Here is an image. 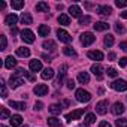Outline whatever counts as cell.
Instances as JSON below:
<instances>
[{"label": "cell", "mask_w": 127, "mask_h": 127, "mask_svg": "<svg viewBox=\"0 0 127 127\" xmlns=\"http://www.w3.org/2000/svg\"><path fill=\"white\" fill-rule=\"evenodd\" d=\"M75 96H76V100L81 102V103H87V102L91 100V94L87 90H84V88H78L76 93H75Z\"/></svg>", "instance_id": "6da1fadb"}, {"label": "cell", "mask_w": 127, "mask_h": 127, "mask_svg": "<svg viewBox=\"0 0 127 127\" xmlns=\"http://www.w3.org/2000/svg\"><path fill=\"white\" fill-rule=\"evenodd\" d=\"M94 40H96V36H94L93 33H90V32H85V33H82V34H81V43H82L84 46L91 45Z\"/></svg>", "instance_id": "7a4b0ae2"}, {"label": "cell", "mask_w": 127, "mask_h": 127, "mask_svg": "<svg viewBox=\"0 0 127 127\" xmlns=\"http://www.w3.org/2000/svg\"><path fill=\"white\" fill-rule=\"evenodd\" d=\"M57 37H58V40L63 42V43L72 42V36H70L66 30H63V29H58V30H57Z\"/></svg>", "instance_id": "3957f363"}, {"label": "cell", "mask_w": 127, "mask_h": 127, "mask_svg": "<svg viewBox=\"0 0 127 127\" xmlns=\"http://www.w3.org/2000/svg\"><path fill=\"white\" fill-rule=\"evenodd\" d=\"M21 39L26 43H33L34 42V33L29 29H24V30H21Z\"/></svg>", "instance_id": "277c9868"}, {"label": "cell", "mask_w": 127, "mask_h": 127, "mask_svg": "<svg viewBox=\"0 0 127 127\" xmlns=\"http://www.w3.org/2000/svg\"><path fill=\"white\" fill-rule=\"evenodd\" d=\"M111 87L115 91H126L127 90V81H124V79H115L114 82H111Z\"/></svg>", "instance_id": "5b68a950"}, {"label": "cell", "mask_w": 127, "mask_h": 127, "mask_svg": "<svg viewBox=\"0 0 127 127\" xmlns=\"http://www.w3.org/2000/svg\"><path fill=\"white\" fill-rule=\"evenodd\" d=\"M108 106H109V102L108 100H100L97 105H96V112L100 114V115H105L108 112Z\"/></svg>", "instance_id": "8992f818"}, {"label": "cell", "mask_w": 127, "mask_h": 127, "mask_svg": "<svg viewBox=\"0 0 127 127\" xmlns=\"http://www.w3.org/2000/svg\"><path fill=\"white\" fill-rule=\"evenodd\" d=\"M82 115H84V109H75V111H72V112H69V114L66 115V120H67V121L79 120Z\"/></svg>", "instance_id": "52a82bcc"}, {"label": "cell", "mask_w": 127, "mask_h": 127, "mask_svg": "<svg viewBox=\"0 0 127 127\" xmlns=\"http://www.w3.org/2000/svg\"><path fill=\"white\" fill-rule=\"evenodd\" d=\"M91 72H93V75L97 79H102L103 78V67H102V64H99V63H96V64L91 66Z\"/></svg>", "instance_id": "ba28073f"}, {"label": "cell", "mask_w": 127, "mask_h": 127, "mask_svg": "<svg viewBox=\"0 0 127 127\" xmlns=\"http://www.w3.org/2000/svg\"><path fill=\"white\" fill-rule=\"evenodd\" d=\"M33 93H34L36 96H45V94H48V85H45V84H37V85L33 88Z\"/></svg>", "instance_id": "9c48e42d"}, {"label": "cell", "mask_w": 127, "mask_h": 127, "mask_svg": "<svg viewBox=\"0 0 127 127\" xmlns=\"http://www.w3.org/2000/svg\"><path fill=\"white\" fill-rule=\"evenodd\" d=\"M21 84H24V81H23L21 76H15V75L11 76V79H9V87L11 88H18Z\"/></svg>", "instance_id": "30bf717a"}, {"label": "cell", "mask_w": 127, "mask_h": 127, "mask_svg": "<svg viewBox=\"0 0 127 127\" xmlns=\"http://www.w3.org/2000/svg\"><path fill=\"white\" fill-rule=\"evenodd\" d=\"M88 58L94 60V61H102L103 60V52L102 51H88Z\"/></svg>", "instance_id": "8fae6325"}, {"label": "cell", "mask_w": 127, "mask_h": 127, "mask_svg": "<svg viewBox=\"0 0 127 127\" xmlns=\"http://www.w3.org/2000/svg\"><path fill=\"white\" fill-rule=\"evenodd\" d=\"M32 72H40L42 70V63L40 60H30V64H29Z\"/></svg>", "instance_id": "7c38bea8"}, {"label": "cell", "mask_w": 127, "mask_h": 127, "mask_svg": "<svg viewBox=\"0 0 127 127\" xmlns=\"http://www.w3.org/2000/svg\"><path fill=\"white\" fill-rule=\"evenodd\" d=\"M97 11H99V15L100 17H109L111 12H112V8L108 6V5H103V6H99Z\"/></svg>", "instance_id": "4fadbf2b"}, {"label": "cell", "mask_w": 127, "mask_h": 127, "mask_svg": "<svg viewBox=\"0 0 127 127\" xmlns=\"http://www.w3.org/2000/svg\"><path fill=\"white\" fill-rule=\"evenodd\" d=\"M112 114L114 115H121L123 112H124V105L123 103H120V102H115L114 105H112Z\"/></svg>", "instance_id": "5bb4252c"}, {"label": "cell", "mask_w": 127, "mask_h": 127, "mask_svg": "<svg viewBox=\"0 0 127 127\" xmlns=\"http://www.w3.org/2000/svg\"><path fill=\"white\" fill-rule=\"evenodd\" d=\"M9 121H11V126H12V127H20V126L23 124V117L18 115V114H15V115H12V117L9 118Z\"/></svg>", "instance_id": "9a60e30c"}, {"label": "cell", "mask_w": 127, "mask_h": 127, "mask_svg": "<svg viewBox=\"0 0 127 127\" xmlns=\"http://www.w3.org/2000/svg\"><path fill=\"white\" fill-rule=\"evenodd\" d=\"M15 66H17V60H15V57L8 55V57L5 58V67H6V69H14Z\"/></svg>", "instance_id": "2e32d148"}, {"label": "cell", "mask_w": 127, "mask_h": 127, "mask_svg": "<svg viewBox=\"0 0 127 127\" xmlns=\"http://www.w3.org/2000/svg\"><path fill=\"white\" fill-rule=\"evenodd\" d=\"M5 23H6L8 26H12V27H14V26L18 23V17H17L15 14H9V15L5 18Z\"/></svg>", "instance_id": "e0dca14e"}, {"label": "cell", "mask_w": 127, "mask_h": 127, "mask_svg": "<svg viewBox=\"0 0 127 127\" xmlns=\"http://www.w3.org/2000/svg\"><path fill=\"white\" fill-rule=\"evenodd\" d=\"M93 27H94L96 32H105V30L109 29V24H108V23H103V21H99V23L93 24Z\"/></svg>", "instance_id": "ac0fdd59"}, {"label": "cell", "mask_w": 127, "mask_h": 127, "mask_svg": "<svg viewBox=\"0 0 127 127\" xmlns=\"http://www.w3.org/2000/svg\"><path fill=\"white\" fill-rule=\"evenodd\" d=\"M61 109H63V105H60V103H54V105L49 106V112L52 115H60L61 114Z\"/></svg>", "instance_id": "d6986e66"}, {"label": "cell", "mask_w": 127, "mask_h": 127, "mask_svg": "<svg viewBox=\"0 0 127 127\" xmlns=\"http://www.w3.org/2000/svg\"><path fill=\"white\" fill-rule=\"evenodd\" d=\"M54 69H51V67H46V69H43V72H42V79H51V78H54Z\"/></svg>", "instance_id": "ffe728a7"}, {"label": "cell", "mask_w": 127, "mask_h": 127, "mask_svg": "<svg viewBox=\"0 0 127 127\" xmlns=\"http://www.w3.org/2000/svg\"><path fill=\"white\" fill-rule=\"evenodd\" d=\"M9 106L14 108V109H18V111H24V109H26V103H24V102H15V100H11V102H9Z\"/></svg>", "instance_id": "44dd1931"}, {"label": "cell", "mask_w": 127, "mask_h": 127, "mask_svg": "<svg viewBox=\"0 0 127 127\" xmlns=\"http://www.w3.org/2000/svg\"><path fill=\"white\" fill-rule=\"evenodd\" d=\"M69 14H70L72 17L81 18V8H79V6H76V5H73V6H70V8H69Z\"/></svg>", "instance_id": "7402d4cb"}, {"label": "cell", "mask_w": 127, "mask_h": 127, "mask_svg": "<svg viewBox=\"0 0 127 127\" xmlns=\"http://www.w3.org/2000/svg\"><path fill=\"white\" fill-rule=\"evenodd\" d=\"M20 20H21V23L23 24H26V26H29V24H32V15L29 14V12H23L21 14V17H20Z\"/></svg>", "instance_id": "603a6c76"}, {"label": "cell", "mask_w": 127, "mask_h": 127, "mask_svg": "<svg viewBox=\"0 0 127 127\" xmlns=\"http://www.w3.org/2000/svg\"><path fill=\"white\" fill-rule=\"evenodd\" d=\"M58 24H61V26H69V24H70L69 15H66V14H60V17H58Z\"/></svg>", "instance_id": "cb8c5ba5"}, {"label": "cell", "mask_w": 127, "mask_h": 127, "mask_svg": "<svg viewBox=\"0 0 127 127\" xmlns=\"http://www.w3.org/2000/svg\"><path fill=\"white\" fill-rule=\"evenodd\" d=\"M49 32H51V29L48 27V26H45V24H42V26H39V29H37V33H39V36H48L49 34Z\"/></svg>", "instance_id": "d4e9b609"}, {"label": "cell", "mask_w": 127, "mask_h": 127, "mask_svg": "<svg viewBox=\"0 0 127 127\" xmlns=\"http://www.w3.org/2000/svg\"><path fill=\"white\" fill-rule=\"evenodd\" d=\"M78 81H79L81 84H88V82H90V75H88L87 72H79Z\"/></svg>", "instance_id": "484cf974"}, {"label": "cell", "mask_w": 127, "mask_h": 127, "mask_svg": "<svg viewBox=\"0 0 127 127\" xmlns=\"http://www.w3.org/2000/svg\"><path fill=\"white\" fill-rule=\"evenodd\" d=\"M36 11L37 12H48L49 11V6L45 2H39V3H36Z\"/></svg>", "instance_id": "4316f807"}, {"label": "cell", "mask_w": 127, "mask_h": 127, "mask_svg": "<svg viewBox=\"0 0 127 127\" xmlns=\"http://www.w3.org/2000/svg\"><path fill=\"white\" fill-rule=\"evenodd\" d=\"M42 46H43L45 49H48V51H54L57 45H55V42H54V40H49V39H48V40H43Z\"/></svg>", "instance_id": "83f0119b"}, {"label": "cell", "mask_w": 127, "mask_h": 127, "mask_svg": "<svg viewBox=\"0 0 127 127\" xmlns=\"http://www.w3.org/2000/svg\"><path fill=\"white\" fill-rule=\"evenodd\" d=\"M17 55H18V57H29V55H30V49L26 48V46L17 48Z\"/></svg>", "instance_id": "f1b7e54d"}, {"label": "cell", "mask_w": 127, "mask_h": 127, "mask_svg": "<svg viewBox=\"0 0 127 127\" xmlns=\"http://www.w3.org/2000/svg\"><path fill=\"white\" fill-rule=\"evenodd\" d=\"M11 6H12V9L20 11V9L24 8V2H23V0H12V2H11Z\"/></svg>", "instance_id": "f546056e"}, {"label": "cell", "mask_w": 127, "mask_h": 127, "mask_svg": "<svg viewBox=\"0 0 127 127\" xmlns=\"http://www.w3.org/2000/svg\"><path fill=\"white\" fill-rule=\"evenodd\" d=\"M21 76H26L29 81H32V82H34L36 81V76L33 75V73H30V72H27L26 69H21Z\"/></svg>", "instance_id": "4dcf8cb0"}, {"label": "cell", "mask_w": 127, "mask_h": 127, "mask_svg": "<svg viewBox=\"0 0 127 127\" xmlns=\"http://www.w3.org/2000/svg\"><path fill=\"white\" fill-rule=\"evenodd\" d=\"M48 126H51V127H60V126H61V123H60V120H58V118L51 117V118H48Z\"/></svg>", "instance_id": "1f68e13d"}, {"label": "cell", "mask_w": 127, "mask_h": 127, "mask_svg": "<svg viewBox=\"0 0 127 127\" xmlns=\"http://www.w3.org/2000/svg\"><path fill=\"white\" fill-rule=\"evenodd\" d=\"M63 52H64L66 55H69V57H75L76 55V51L72 46H64V48H63Z\"/></svg>", "instance_id": "d6a6232c"}, {"label": "cell", "mask_w": 127, "mask_h": 127, "mask_svg": "<svg viewBox=\"0 0 127 127\" xmlns=\"http://www.w3.org/2000/svg\"><path fill=\"white\" fill-rule=\"evenodd\" d=\"M96 121V114H87L85 115V124H93Z\"/></svg>", "instance_id": "836d02e7"}, {"label": "cell", "mask_w": 127, "mask_h": 127, "mask_svg": "<svg viewBox=\"0 0 127 127\" xmlns=\"http://www.w3.org/2000/svg\"><path fill=\"white\" fill-rule=\"evenodd\" d=\"M103 42H105V45H106L108 48H109V46H112V45H114V36H111V34L105 36V40H103Z\"/></svg>", "instance_id": "e575fe53"}, {"label": "cell", "mask_w": 127, "mask_h": 127, "mask_svg": "<svg viewBox=\"0 0 127 127\" xmlns=\"http://www.w3.org/2000/svg\"><path fill=\"white\" fill-rule=\"evenodd\" d=\"M115 126L117 127H127V120L126 118H118V120H115Z\"/></svg>", "instance_id": "d590c367"}, {"label": "cell", "mask_w": 127, "mask_h": 127, "mask_svg": "<svg viewBox=\"0 0 127 127\" xmlns=\"http://www.w3.org/2000/svg\"><path fill=\"white\" fill-rule=\"evenodd\" d=\"M0 88H2V97L6 99L8 97V90H6V85H5V81L3 79L0 81Z\"/></svg>", "instance_id": "8d00e7d4"}, {"label": "cell", "mask_w": 127, "mask_h": 127, "mask_svg": "<svg viewBox=\"0 0 127 127\" xmlns=\"http://www.w3.org/2000/svg\"><path fill=\"white\" fill-rule=\"evenodd\" d=\"M90 23H91V17H88V15L79 18V24H81V26H87V24H90Z\"/></svg>", "instance_id": "74e56055"}, {"label": "cell", "mask_w": 127, "mask_h": 127, "mask_svg": "<svg viewBox=\"0 0 127 127\" xmlns=\"http://www.w3.org/2000/svg\"><path fill=\"white\" fill-rule=\"evenodd\" d=\"M11 118V112L8 108H2V120H8Z\"/></svg>", "instance_id": "f35d334b"}, {"label": "cell", "mask_w": 127, "mask_h": 127, "mask_svg": "<svg viewBox=\"0 0 127 127\" xmlns=\"http://www.w3.org/2000/svg\"><path fill=\"white\" fill-rule=\"evenodd\" d=\"M117 75H118L117 69H114V67H109V69H108V76H111V78H117Z\"/></svg>", "instance_id": "ab89813d"}, {"label": "cell", "mask_w": 127, "mask_h": 127, "mask_svg": "<svg viewBox=\"0 0 127 127\" xmlns=\"http://www.w3.org/2000/svg\"><path fill=\"white\" fill-rule=\"evenodd\" d=\"M0 39H2V48H0V49H6V46H8L6 36H5V34H2V36H0Z\"/></svg>", "instance_id": "60d3db41"}, {"label": "cell", "mask_w": 127, "mask_h": 127, "mask_svg": "<svg viewBox=\"0 0 127 127\" xmlns=\"http://www.w3.org/2000/svg\"><path fill=\"white\" fill-rule=\"evenodd\" d=\"M118 63H120L121 67H126V66H127V57H121V58L118 60Z\"/></svg>", "instance_id": "b9f144b4"}, {"label": "cell", "mask_w": 127, "mask_h": 127, "mask_svg": "<svg viewBox=\"0 0 127 127\" xmlns=\"http://www.w3.org/2000/svg\"><path fill=\"white\" fill-rule=\"evenodd\" d=\"M115 30H117L118 33H123V32H124V27H123V24L117 23V24H115Z\"/></svg>", "instance_id": "7bdbcfd3"}, {"label": "cell", "mask_w": 127, "mask_h": 127, "mask_svg": "<svg viewBox=\"0 0 127 127\" xmlns=\"http://www.w3.org/2000/svg\"><path fill=\"white\" fill-rule=\"evenodd\" d=\"M67 88L69 90H73L75 88V81L73 79H67Z\"/></svg>", "instance_id": "ee69618b"}, {"label": "cell", "mask_w": 127, "mask_h": 127, "mask_svg": "<svg viewBox=\"0 0 127 127\" xmlns=\"http://www.w3.org/2000/svg\"><path fill=\"white\" fill-rule=\"evenodd\" d=\"M115 5H117L118 8H124V6H127V2H124V0H121V2H120V0H117Z\"/></svg>", "instance_id": "f6af8a7d"}, {"label": "cell", "mask_w": 127, "mask_h": 127, "mask_svg": "<svg viewBox=\"0 0 127 127\" xmlns=\"http://www.w3.org/2000/svg\"><path fill=\"white\" fill-rule=\"evenodd\" d=\"M42 108H43V103L42 102H36L34 103V111H40Z\"/></svg>", "instance_id": "bcb514c9"}, {"label": "cell", "mask_w": 127, "mask_h": 127, "mask_svg": "<svg viewBox=\"0 0 127 127\" xmlns=\"http://www.w3.org/2000/svg\"><path fill=\"white\" fill-rule=\"evenodd\" d=\"M99 127H111V124L108 121H100L99 123Z\"/></svg>", "instance_id": "7dc6e473"}, {"label": "cell", "mask_w": 127, "mask_h": 127, "mask_svg": "<svg viewBox=\"0 0 127 127\" xmlns=\"http://www.w3.org/2000/svg\"><path fill=\"white\" fill-rule=\"evenodd\" d=\"M120 48H121L123 51H127V40H124V42H121V43H120Z\"/></svg>", "instance_id": "c3c4849f"}, {"label": "cell", "mask_w": 127, "mask_h": 127, "mask_svg": "<svg viewBox=\"0 0 127 127\" xmlns=\"http://www.w3.org/2000/svg\"><path fill=\"white\" fill-rule=\"evenodd\" d=\"M108 58H109V60H115V54H114V52H109Z\"/></svg>", "instance_id": "681fc988"}, {"label": "cell", "mask_w": 127, "mask_h": 127, "mask_svg": "<svg viewBox=\"0 0 127 127\" xmlns=\"http://www.w3.org/2000/svg\"><path fill=\"white\" fill-rule=\"evenodd\" d=\"M120 15H121L123 18H127V11H124V12H120Z\"/></svg>", "instance_id": "f907efd6"}, {"label": "cell", "mask_w": 127, "mask_h": 127, "mask_svg": "<svg viewBox=\"0 0 127 127\" xmlns=\"http://www.w3.org/2000/svg\"><path fill=\"white\" fill-rule=\"evenodd\" d=\"M11 32H12V34H17V33H18V30H17L15 27H12V29H11Z\"/></svg>", "instance_id": "816d5d0a"}, {"label": "cell", "mask_w": 127, "mask_h": 127, "mask_svg": "<svg viewBox=\"0 0 127 127\" xmlns=\"http://www.w3.org/2000/svg\"><path fill=\"white\" fill-rule=\"evenodd\" d=\"M63 105H64V106H69L70 102H69V100H63Z\"/></svg>", "instance_id": "f5cc1de1"}, {"label": "cell", "mask_w": 127, "mask_h": 127, "mask_svg": "<svg viewBox=\"0 0 127 127\" xmlns=\"http://www.w3.org/2000/svg\"><path fill=\"white\" fill-rule=\"evenodd\" d=\"M43 58H45L46 61H51V57H49V55H43Z\"/></svg>", "instance_id": "db71d44e"}, {"label": "cell", "mask_w": 127, "mask_h": 127, "mask_svg": "<svg viewBox=\"0 0 127 127\" xmlns=\"http://www.w3.org/2000/svg\"><path fill=\"white\" fill-rule=\"evenodd\" d=\"M57 9L58 11H63V5H57Z\"/></svg>", "instance_id": "11a10c76"}, {"label": "cell", "mask_w": 127, "mask_h": 127, "mask_svg": "<svg viewBox=\"0 0 127 127\" xmlns=\"http://www.w3.org/2000/svg\"><path fill=\"white\" fill-rule=\"evenodd\" d=\"M21 127H29V126H26V124H24V126H21Z\"/></svg>", "instance_id": "9f6ffc18"}, {"label": "cell", "mask_w": 127, "mask_h": 127, "mask_svg": "<svg viewBox=\"0 0 127 127\" xmlns=\"http://www.w3.org/2000/svg\"><path fill=\"white\" fill-rule=\"evenodd\" d=\"M81 127H87V124H84V126H81Z\"/></svg>", "instance_id": "6f0895ef"}, {"label": "cell", "mask_w": 127, "mask_h": 127, "mask_svg": "<svg viewBox=\"0 0 127 127\" xmlns=\"http://www.w3.org/2000/svg\"><path fill=\"white\" fill-rule=\"evenodd\" d=\"M0 127H6V126H3V124H2V126H0Z\"/></svg>", "instance_id": "680465c9"}]
</instances>
